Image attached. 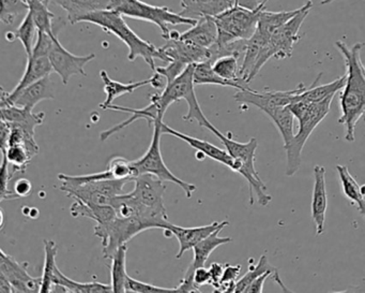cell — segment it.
I'll use <instances>...</instances> for the list:
<instances>
[{"label":"cell","mask_w":365,"mask_h":293,"mask_svg":"<svg viewBox=\"0 0 365 293\" xmlns=\"http://www.w3.org/2000/svg\"><path fill=\"white\" fill-rule=\"evenodd\" d=\"M335 46L343 56L346 68V82L339 95L341 116L339 123L345 129V140H356V126L362 117L365 119V66L361 59L364 44L348 46L345 42L336 41Z\"/></svg>","instance_id":"cell-1"},{"label":"cell","mask_w":365,"mask_h":293,"mask_svg":"<svg viewBox=\"0 0 365 293\" xmlns=\"http://www.w3.org/2000/svg\"><path fill=\"white\" fill-rule=\"evenodd\" d=\"M78 23H91L101 27L106 33L116 36L129 49L128 59L134 61L138 57L144 59L149 67L155 71V59L170 63L168 57L161 52L160 48H155L153 44L142 39L135 31L125 22V16H121L114 10L106 9L101 11L93 12L81 19Z\"/></svg>","instance_id":"cell-2"},{"label":"cell","mask_w":365,"mask_h":293,"mask_svg":"<svg viewBox=\"0 0 365 293\" xmlns=\"http://www.w3.org/2000/svg\"><path fill=\"white\" fill-rule=\"evenodd\" d=\"M333 98L334 96L327 98L322 101L309 102L294 97L292 104L288 106L294 119L298 121L299 130L294 134L292 145L286 149V155H287L286 175L287 177H294L300 169L305 143L307 142L315 128L330 112Z\"/></svg>","instance_id":"cell-3"},{"label":"cell","mask_w":365,"mask_h":293,"mask_svg":"<svg viewBox=\"0 0 365 293\" xmlns=\"http://www.w3.org/2000/svg\"><path fill=\"white\" fill-rule=\"evenodd\" d=\"M194 69H195V65L187 66L182 74L170 83L161 94L151 95L150 102L157 108L160 119H163L170 106L179 100H185L189 110L187 115L182 117L183 121H192L194 119L197 121L200 127L206 128L212 134L217 127H215V125H212L205 116L198 104L195 94V83H194Z\"/></svg>","instance_id":"cell-4"},{"label":"cell","mask_w":365,"mask_h":293,"mask_svg":"<svg viewBox=\"0 0 365 293\" xmlns=\"http://www.w3.org/2000/svg\"><path fill=\"white\" fill-rule=\"evenodd\" d=\"M213 134L221 141L226 151L236 162V171L247 179L249 184L250 204L253 205L254 196L258 204L262 207H268L272 201V197L267 194L266 184L260 179L259 174L255 169V154L258 147V141L256 138H251L247 143L237 142L230 136L222 134L215 128Z\"/></svg>","instance_id":"cell-5"},{"label":"cell","mask_w":365,"mask_h":293,"mask_svg":"<svg viewBox=\"0 0 365 293\" xmlns=\"http://www.w3.org/2000/svg\"><path fill=\"white\" fill-rule=\"evenodd\" d=\"M269 0H262L255 8L242 5L240 0H236L232 7L219 16H215L217 27V46H228L237 41L250 39L257 26L260 12L266 9Z\"/></svg>","instance_id":"cell-6"},{"label":"cell","mask_w":365,"mask_h":293,"mask_svg":"<svg viewBox=\"0 0 365 293\" xmlns=\"http://www.w3.org/2000/svg\"><path fill=\"white\" fill-rule=\"evenodd\" d=\"M313 8V3L307 0V3L299 8L296 16H292L288 22L273 31L264 48L260 51L254 69V78L259 74L260 69L271 59H285L292 56L294 46L300 41V29Z\"/></svg>","instance_id":"cell-7"},{"label":"cell","mask_w":365,"mask_h":293,"mask_svg":"<svg viewBox=\"0 0 365 293\" xmlns=\"http://www.w3.org/2000/svg\"><path fill=\"white\" fill-rule=\"evenodd\" d=\"M108 9L114 10L127 18L157 25L161 31L162 38L165 40L170 36L168 25L193 26L197 22L196 19L187 18L181 14L173 12L170 8L149 5L143 0H112Z\"/></svg>","instance_id":"cell-8"},{"label":"cell","mask_w":365,"mask_h":293,"mask_svg":"<svg viewBox=\"0 0 365 293\" xmlns=\"http://www.w3.org/2000/svg\"><path fill=\"white\" fill-rule=\"evenodd\" d=\"M151 229H163L161 224L150 219L138 217H116L104 224H97L93 228L96 237L102 241L103 247V257L106 259H112L115 252L121 246L127 245L128 242Z\"/></svg>","instance_id":"cell-9"},{"label":"cell","mask_w":365,"mask_h":293,"mask_svg":"<svg viewBox=\"0 0 365 293\" xmlns=\"http://www.w3.org/2000/svg\"><path fill=\"white\" fill-rule=\"evenodd\" d=\"M162 119H157L153 123V140L149 149L140 159L132 162V166L135 169L136 174L155 175L163 182H172L175 185L179 186L185 192L187 198H191L193 192L197 189L193 184L187 183L177 177L164 162L161 153Z\"/></svg>","instance_id":"cell-10"},{"label":"cell","mask_w":365,"mask_h":293,"mask_svg":"<svg viewBox=\"0 0 365 293\" xmlns=\"http://www.w3.org/2000/svg\"><path fill=\"white\" fill-rule=\"evenodd\" d=\"M133 181L134 179H102L78 186L61 184V190L66 192L70 198L82 201L87 204L110 205L113 199L121 194L123 187Z\"/></svg>","instance_id":"cell-11"},{"label":"cell","mask_w":365,"mask_h":293,"mask_svg":"<svg viewBox=\"0 0 365 293\" xmlns=\"http://www.w3.org/2000/svg\"><path fill=\"white\" fill-rule=\"evenodd\" d=\"M48 59H50L53 71L56 72L61 76L63 84L67 85L70 79L76 74L86 76L85 66L96 59V54L91 53L85 56L72 54L67 49L63 48V44L59 41L58 34H53Z\"/></svg>","instance_id":"cell-12"},{"label":"cell","mask_w":365,"mask_h":293,"mask_svg":"<svg viewBox=\"0 0 365 293\" xmlns=\"http://www.w3.org/2000/svg\"><path fill=\"white\" fill-rule=\"evenodd\" d=\"M226 226H228V224H226L220 227L212 234L209 235L208 237L200 242L197 245L194 246L193 249H192L194 252L193 260L190 263L189 267L185 271L180 284L176 287L177 292H200V288L194 282V271L197 267H205L209 257L217 247L232 242V237H220V232Z\"/></svg>","instance_id":"cell-13"},{"label":"cell","mask_w":365,"mask_h":293,"mask_svg":"<svg viewBox=\"0 0 365 293\" xmlns=\"http://www.w3.org/2000/svg\"><path fill=\"white\" fill-rule=\"evenodd\" d=\"M29 263L19 262L14 257L0 250V274L5 276L16 292H41V277H33L27 271Z\"/></svg>","instance_id":"cell-14"},{"label":"cell","mask_w":365,"mask_h":293,"mask_svg":"<svg viewBox=\"0 0 365 293\" xmlns=\"http://www.w3.org/2000/svg\"><path fill=\"white\" fill-rule=\"evenodd\" d=\"M178 31H170V38L166 44L160 48L161 52L168 57V61H178L185 66L196 65L204 61H212V51L211 49L200 48L194 46L185 40L177 37Z\"/></svg>","instance_id":"cell-15"},{"label":"cell","mask_w":365,"mask_h":293,"mask_svg":"<svg viewBox=\"0 0 365 293\" xmlns=\"http://www.w3.org/2000/svg\"><path fill=\"white\" fill-rule=\"evenodd\" d=\"M304 89V84L298 85L296 89L285 91H269L267 89L264 91H257L249 87V89L237 91L234 98L239 104L256 106L262 112L264 109L273 108V106H289L296 95L300 94Z\"/></svg>","instance_id":"cell-16"},{"label":"cell","mask_w":365,"mask_h":293,"mask_svg":"<svg viewBox=\"0 0 365 293\" xmlns=\"http://www.w3.org/2000/svg\"><path fill=\"white\" fill-rule=\"evenodd\" d=\"M51 99H55L54 82L48 76L14 95L6 93L1 89L0 104H14L21 108L34 110L40 102Z\"/></svg>","instance_id":"cell-17"},{"label":"cell","mask_w":365,"mask_h":293,"mask_svg":"<svg viewBox=\"0 0 365 293\" xmlns=\"http://www.w3.org/2000/svg\"><path fill=\"white\" fill-rule=\"evenodd\" d=\"M133 192H130L132 197L144 207L155 209L160 213L168 214L164 204V194L166 186L163 181L151 174H140L134 179Z\"/></svg>","instance_id":"cell-18"},{"label":"cell","mask_w":365,"mask_h":293,"mask_svg":"<svg viewBox=\"0 0 365 293\" xmlns=\"http://www.w3.org/2000/svg\"><path fill=\"white\" fill-rule=\"evenodd\" d=\"M314 187L312 194V219L315 224L316 234L322 235L326 226L328 194L326 188V169L316 164L314 167Z\"/></svg>","instance_id":"cell-19"},{"label":"cell","mask_w":365,"mask_h":293,"mask_svg":"<svg viewBox=\"0 0 365 293\" xmlns=\"http://www.w3.org/2000/svg\"><path fill=\"white\" fill-rule=\"evenodd\" d=\"M230 224L227 220L224 222H215L206 226L192 227V228H183V227L175 226L168 224L165 231L172 233L179 242V252L176 254V259H180L187 250L193 249L194 246L197 245L202 239L212 234L217 228L223 224Z\"/></svg>","instance_id":"cell-20"},{"label":"cell","mask_w":365,"mask_h":293,"mask_svg":"<svg viewBox=\"0 0 365 293\" xmlns=\"http://www.w3.org/2000/svg\"><path fill=\"white\" fill-rule=\"evenodd\" d=\"M162 132H163V134H170V136L180 139L183 142L189 144L192 149H196L198 153L204 155L205 157L210 158V159L215 160V162L224 164V166L227 167L234 172L236 171V162H235L234 158L230 155V153L226 149H220V147L211 144L208 141L200 140V139L187 136V134H182V132L177 131V130L173 129V128H170V126L164 123H162Z\"/></svg>","instance_id":"cell-21"},{"label":"cell","mask_w":365,"mask_h":293,"mask_svg":"<svg viewBox=\"0 0 365 293\" xmlns=\"http://www.w3.org/2000/svg\"><path fill=\"white\" fill-rule=\"evenodd\" d=\"M1 106V121H7L12 127L21 128L27 134L35 136L36 128L41 126L46 119V113H35L34 110L14 106V104H0Z\"/></svg>","instance_id":"cell-22"},{"label":"cell","mask_w":365,"mask_h":293,"mask_svg":"<svg viewBox=\"0 0 365 293\" xmlns=\"http://www.w3.org/2000/svg\"><path fill=\"white\" fill-rule=\"evenodd\" d=\"M177 37L200 48H212L217 41V27L215 18L211 16L198 18L196 24L185 33H177Z\"/></svg>","instance_id":"cell-23"},{"label":"cell","mask_w":365,"mask_h":293,"mask_svg":"<svg viewBox=\"0 0 365 293\" xmlns=\"http://www.w3.org/2000/svg\"><path fill=\"white\" fill-rule=\"evenodd\" d=\"M52 72L54 71H53L48 54L34 51L33 54L27 57L26 68H25L22 79H21L18 85L14 87V91H10L9 94L14 95V94L19 93L22 89L29 87V85L50 76Z\"/></svg>","instance_id":"cell-24"},{"label":"cell","mask_w":365,"mask_h":293,"mask_svg":"<svg viewBox=\"0 0 365 293\" xmlns=\"http://www.w3.org/2000/svg\"><path fill=\"white\" fill-rule=\"evenodd\" d=\"M58 6L67 12V20L71 24L80 22L81 19L93 12L110 8L112 0H46Z\"/></svg>","instance_id":"cell-25"},{"label":"cell","mask_w":365,"mask_h":293,"mask_svg":"<svg viewBox=\"0 0 365 293\" xmlns=\"http://www.w3.org/2000/svg\"><path fill=\"white\" fill-rule=\"evenodd\" d=\"M180 3L182 9L180 14L197 20L202 16H219L232 7L236 0H180Z\"/></svg>","instance_id":"cell-26"},{"label":"cell","mask_w":365,"mask_h":293,"mask_svg":"<svg viewBox=\"0 0 365 293\" xmlns=\"http://www.w3.org/2000/svg\"><path fill=\"white\" fill-rule=\"evenodd\" d=\"M108 110H114L118 111V112L123 113H130L131 117L130 119H125L123 123L118 124V125H115L114 127L110 128V129L104 130L100 134V140L102 142H106V140L110 138L113 134H118L120 130L125 129L128 126L132 125V124L135 123L138 119H145V121H148L149 125L155 123L157 119H161L159 116V112H158L157 108H155V104H151L149 106H147L146 108L143 109H132L127 108V106H115V104H110L108 106ZM163 121V119H162Z\"/></svg>","instance_id":"cell-27"},{"label":"cell","mask_w":365,"mask_h":293,"mask_svg":"<svg viewBox=\"0 0 365 293\" xmlns=\"http://www.w3.org/2000/svg\"><path fill=\"white\" fill-rule=\"evenodd\" d=\"M100 76H101V80L104 85V91L106 94V101L100 104V108L103 109V110H108V106L113 104V102L117 98L127 95V94H132L136 89H140V87L151 85V82H153V79L150 78L147 79V80L125 84V83L117 82V81L110 79L106 70L100 71Z\"/></svg>","instance_id":"cell-28"},{"label":"cell","mask_w":365,"mask_h":293,"mask_svg":"<svg viewBox=\"0 0 365 293\" xmlns=\"http://www.w3.org/2000/svg\"><path fill=\"white\" fill-rule=\"evenodd\" d=\"M336 171L344 196L365 219V194H363L362 186L359 185L358 182L350 174L348 167L339 164L336 166Z\"/></svg>","instance_id":"cell-29"},{"label":"cell","mask_w":365,"mask_h":293,"mask_svg":"<svg viewBox=\"0 0 365 293\" xmlns=\"http://www.w3.org/2000/svg\"><path fill=\"white\" fill-rule=\"evenodd\" d=\"M262 112L270 117L277 129L279 130L284 142V149H287L294 141V116L288 106H273L264 109Z\"/></svg>","instance_id":"cell-30"},{"label":"cell","mask_w":365,"mask_h":293,"mask_svg":"<svg viewBox=\"0 0 365 293\" xmlns=\"http://www.w3.org/2000/svg\"><path fill=\"white\" fill-rule=\"evenodd\" d=\"M320 76H322V74L317 76L315 82L311 86H305V89L296 96V98L309 102L322 101L327 98L336 95L337 91H341L344 85H345V76H341V78L336 79V80L328 83V84L318 85L317 83L319 82Z\"/></svg>","instance_id":"cell-31"},{"label":"cell","mask_w":365,"mask_h":293,"mask_svg":"<svg viewBox=\"0 0 365 293\" xmlns=\"http://www.w3.org/2000/svg\"><path fill=\"white\" fill-rule=\"evenodd\" d=\"M70 213L76 217H86L95 220L97 224H104L116 217L117 214L112 205L87 204L80 200H74Z\"/></svg>","instance_id":"cell-32"},{"label":"cell","mask_w":365,"mask_h":293,"mask_svg":"<svg viewBox=\"0 0 365 293\" xmlns=\"http://www.w3.org/2000/svg\"><path fill=\"white\" fill-rule=\"evenodd\" d=\"M194 83L195 85H219V86L232 87V89L242 91L249 89V84L234 82V81L224 80L220 78L212 69V63L210 61L196 64L194 69Z\"/></svg>","instance_id":"cell-33"},{"label":"cell","mask_w":365,"mask_h":293,"mask_svg":"<svg viewBox=\"0 0 365 293\" xmlns=\"http://www.w3.org/2000/svg\"><path fill=\"white\" fill-rule=\"evenodd\" d=\"M63 287L66 292L93 293V292H113L110 284H101V282H78L76 280L67 277L57 267L54 275V286ZM54 289V288H53Z\"/></svg>","instance_id":"cell-34"},{"label":"cell","mask_w":365,"mask_h":293,"mask_svg":"<svg viewBox=\"0 0 365 293\" xmlns=\"http://www.w3.org/2000/svg\"><path fill=\"white\" fill-rule=\"evenodd\" d=\"M127 245L121 246L112 257L110 264V286L113 292H127Z\"/></svg>","instance_id":"cell-35"},{"label":"cell","mask_w":365,"mask_h":293,"mask_svg":"<svg viewBox=\"0 0 365 293\" xmlns=\"http://www.w3.org/2000/svg\"><path fill=\"white\" fill-rule=\"evenodd\" d=\"M29 4V12L33 16L34 21L37 25L38 29L43 33L52 35V34H58V29H55L53 24V20L55 19V14L48 10V3L46 0H26Z\"/></svg>","instance_id":"cell-36"},{"label":"cell","mask_w":365,"mask_h":293,"mask_svg":"<svg viewBox=\"0 0 365 293\" xmlns=\"http://www.w3.org/2000/svg\"><path fill=\"white\" fill-rule=\"evenodd\" d=\"M43 274H42L41 292H53L54 288V275L57 269L56 257L58 252L57 244L53 239H44Z\"/></svg>","instance_id":"cell-37"},{"label":"cell","mask_w":365,"mask_h":293,"mask_svg":"<svg viewBox=\"0 0 365 293\" xmlns=\"http://www.w3.org/2000/svg\"><path fill=\"white\" fill-rule=\"evenodd\" d=\"M239 57L240 55L237 54H227L217 57L215 61H212L213 71L224 80L247 84L240 78L241 66H239Z\"/></svg>","instance_id":"cell-38"},{"label":"cell","mask_w":365,"mask_h":293,"mask_svg":"<svg viewBox=\"0 0 365 293\" xmlns=\"http://www.w3.org/2000/svg\"><path fill=\"white\" fill-rule=\"evenodd\" d=\"M297 12H298V9L292 10V11L281 12H272L264 9L260 12L256 29L264 35L270 37L273 31H277L279 27L288 22L292 16H296Z\"/></svg>","instance_id":"cell-39"},{"label":"cell","mask_w":365,"mask_h":293,"mask_svg":"<svg viewBox=\"0 0 365 293\" xmlns=\"http://www.w3.org/2000/svg\"><path fill=\"white\" fill-rule=\"evenodd\" d=\"M38 33L39 29L34 21L33 16L29 11L26 16H24L19 29L14 31V38L16 40H20L21 44H23L27 57L33 54L34 48L37 42Z\"/></svg>","instance_id":"cell-40"},{"label":"cell","mask_w":365,"mask_h":293,"mask_svg":"<svg viewBox=\"0 0 365 293\" xmlns=\"http://www.w3.org/2000/svg\"><path fill=\"white\" fill-rule=\"evenodd\" d=\"M1 153L6 156L8 162L12 166L14 172H24L27 166L33 159V156L29 153V149L22 144L8 145L7 149H1Z\"/></svg>","instance_id":"cell-41"},{"label":"cell","mask_w":365,"mask_h":293,"mask_svg":"<svg viewBox=\"0 0 365 293\" xmlns=\"http://www.w3.org/2000/svg\"><path fill=\"white\" fill-rule=\"evenodd\" d=\"M272 269H277L273 267L272 265L269 262L268 258L264 254L260 257L259 261L257 264L251 265L249 271L240 278L237 280L236 286H235V292H245L247 287L256 279V278L262 276V274L266 273L268 271H272Z\"/></svg>","instance_id":"cell-42"},{"label":"cell","mask_w":365,"mask_h":293,"mask_svg":"<svg viewBox=\"0 0 365 293\" xmlns=\"http://www.w3.org/2000/svg\"><path fill=\"white\" fill-rule=\"evenodd\" d=\"M29 11L26 0H1L0 20L4 24L12 25L20 16Z\"/></svg>","instance_id":"cell-43"},{"label":"cell","mask_w":365,"mask_h":293,"mask_svg":"<svg viewBox=\"0 0 365 293\" xmlns=\"http://www.w3.org/2000/svg\"><path fill=\"white\" fill-rule=\"evenodd\" d=\"M108 168L112 171L115 179H134L136 174L132 162L123 157H114L108 162Z\"/></svg>","instance_id":"cell-44"},{"label":"cell","mask_w":365,"mask_h":293,"mask_svg":"<svg viewBox=\"0 0 365 293\" xmlns=\"http://www.w3.org/2000/svg\"><path fill=\"white\" fill-rule=\"evenodd\" d=\"M127 292L151 293V292H177L176 288H163L155 286L149 282H140L128 276L125 284Z\"/></svg>","instance_id":"cell-45"},{"label":"cell","mask_w":365,"mask_h":293,"mask_svg":"<svg viewBox=\"0 0 365 293\" xmlns=\"http://www.w3.org/2000/svg\"><path fill=\"white\" fill-rule=\"evenodd\" d=\"M241 265L225 264L223 276H222L221 284L217 292H235V286L240 274Z\"/></svg>","instance_id":"cell-46"},{"label":"cell","mask_w":365,"mask_h":293,"mask_svg":"<svg viewBox=\"0 0 365 293\" xmlns=\"http://www.w3.org/2000/svg\"><path fill=\"white\" fill-rule=\"evenodd\" d=\"M1 201L9 200V199H16L14 192L9 190V183L14 175L16 174L14 169L10 170V162H8L6 156L3 155V162H1Z\"/></svg>","instance_id":"cell-47"},{"label":"cell","mask_w":365,"mask_h":293,"mask_svg":"<svg viewBox=\"0 0 365 293\" xmlns=\"http://www.w3.org/2000/svg\"><path fill=\"white\" fill-rule=\"evenodd\" d=\"M187 68V66L182 65V64L178 63V61H170L166 67H157L155 68V72L163 76L164 78L168 81V85L172 83L177 76H180L182 74L183 70Z\"/></svg>","instance_id":"cell-48"},{"label":"cell","mask_w":365,"mask_h":293,"mask_svg":"<svg viewBox=\"0 0 365 293\" xmlns=\"http://www.w3.org/2000/svg\"><path fill=\"white\" fill-rule=\"evenodd\" d=\"M224 267H225V265L217 262L211 263L210 267H209L211 276L210 284L213 288H215V291H217L220 289L222 276H223Z\"/></svg>","instance_id":"cell-49"},{"label":"cell","mask_w":365,"mask_h":293,"mask_svg":"<svg viewBox=\"0 0 365 293\" xmlns=\"http://www.w3.org/2000/svg\"><path fill=\"white\" fill-rule=\"evenodd\" d=\"M31 190H33V185L29 179H20L14 184V194L16 199L26 198L31 194Z\"/></svg>","instance_id":"cell-50"},{"label":"cell","mask_w":365,"mask_h":293,"mask_svg":"<svg viewBox=\"0 0 365 293\" xmlns=\"http://www.w3.org/2000/svg\"><path fill=\"white\" fill-rule=\"evenodd\" d=\"M277 269H272V271L266 272V273L262 274L259 277L256 278L249 287H247L245 292H262V289H264V284L266 282L267 278L270 277L272 274H277Z\"/></svg>","instance_id":"cell-51"},{"label":"cell","mask_w":365,"mask_h":293,"mask_svg":"<svg viewBox=\"0 0 365 293\" xmlns=\"http://www.w3.org/2000/svg\"><path fill=\"white\" fill-rule=\"evenodd\" d=\"M210 271L206 267H197L194 271V282L198 288L204 286V284H210Z\"/></svg>","instance_id":"cell-52"},{"label":"cell","mask_w":365,"mask_h":293,"mask_svg":"<svg viewBox=\"0 0 365 293\" xmlns=\"http://www.w3.org/2000/svg\"><path fill=\"white\" fill-rule=\"evenodd\" d=\"M0 292H16V291H14V287H12V284H10L9 280H8L5 276L1 275V274H0Z\"/></svg>","instance_id":"cell-53"},{"label":"cell","mask_w":365,"mask_h":293,"mask_svg":"<svg viewBox=\"0 0 365 293\" xmlns=\"http://www.w3.org/2000/svg\"><path fill=\"white\" fill-rule=\"evenodd\" d=\"M0 218H1V222H0V224H1V228H4V224H5V216H4V211L3 209H0Z\"/></svg>","instance_id":"cell-54"},{"label":"cell","mask_w":365,"mask_h":293,"mask_svg":"<svg viewBox=\"0 0 365 293\" xmlns=\"http://www.w3.org/2000/svg\"><path fill=\"white\" fill-rule=\"evenodd\" d=\"M334 0H322L320 5H329V4L333 3Z\"/></svg>","instance_id":"cell-55"},{"label":"cell","mask_w":365,"mask_h":293,"mask_svg":"<svg viewBox=\"0 0 365 293\" xmlns=\"http://www.w3.org/2000/svg\"><path fill=\"white\" fill-rule=\"evenodd\" d=\"M362 192L365 194V185H362Z\"/></svg>","instance_id":"cell-56"},{"label":"cell","mask_w":365,"mask_h":293,"mask_svg":"<svg viewBox=\"0 0 365 293\" xmlns=\"http://www.w3.org/2000/svg\"><path fill=\"white\" fill-rule=\"evenodd\" d=\"M365 66V65H364Z\"/></svg>","instance_id":"cell-57"}]
</instances>
